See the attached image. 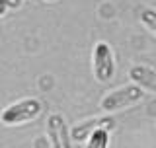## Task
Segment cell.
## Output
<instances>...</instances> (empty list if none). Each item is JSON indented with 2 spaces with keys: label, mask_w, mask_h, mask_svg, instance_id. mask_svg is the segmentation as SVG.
<instances>
[{
  "label": "cell",
  "mask_w": 156,
  "mask_h": 148,
  "mask_svg": "<svg viewBox=\"0 0 156 148\" xmlns=\"http://www.w3.org/2000/svg\"><path fill=\"white\" fill-rule=\"evenodd\" d=\"M140 19H143V23L150 29V31L156 29V12L154 10H150V8L143 10V12H140Z\"/></svg>",
  "instance_id": "cell-8"
},
{
  "label": "cell",
  "mask_w": 156,
  "mask_h": 148,
  "mask_svg": "<svg viewBox=\"0 0 156 148\" xmlns=\"http://www.w3.org/2000/svg\"><path fill=\"white\" fill-rule=\"evenodd\" d=\"M107 144H109V132L105 129H96L88 136L86 148H107Z\"/></svg>",
  "instance_id": "cell-7"
},
{
  "label": "cell",
  "mask_w": 156,
  "mask_h": 148,
  "mask_svg": "<svg viewBox=\"0 0 156 148\" xmlns=\"http://www.w3.org/2000/svg\"><path fill=\"white\" fill-rule=\"evenodd\" d=\"M47 135H49L51 148H72V140H70V132H68L66 121H65V117L58 115V113L49 115Z\"/></svg>",
  "instance_id": "cell-4"
},
{
  "label": "cell",
  "mask_w": 156,
  "mask_h": 148,
  "mask_svg": "<svg viewBox=\"0 0 156 148\" xmlns=\"http://www.w3.org/2000/svg\"><path fill=\"white\" fill-rule=\"evenodd\" d=\"M144 97V92L143 88L135 86V84H129V86H123V88H117L113 90L111 93H107V96L101 100V109L111 113V111H119L123 109V107H129L133 105V103L140 101Z\"/></svg>",
  "instance_id": "cell-2"
},
{
  "label": "cell",
  "mask_w": 156,
  "mask_h": 148,
  "mask_svg": "<svg viewBox=\"0 0 156 148\" xmlns=\"http://www.w3.org/2000/svg\"><path fill=\"white\" fill-rule=\"evenodd\" d=\"M43 111V103L35 100V97H26V100H20L12 105H8L6 109L0 113V121L4 125H22V123H27L31 119L41 115Z\"/></svg>",
  "instance_id": "cell-1"
},
{
  "label": "cell",
  "mask_w": 156,
  "mask_h": 148,
  "mask_svg": "<svg viewBox=\"0 0 156 148\" xmlns=\"http://www.w3.org/2000/svg\"><path fill=\"white\" fill-rule=\"evenodd\" d=\"M115 72L113 53L107 43H98L94 49V74L98 82H109Z\"/></svg>",
  "instance_id": "cell-3"
},
{
  "label": "cell",
  "mask_w": 156,
  "mask_h": 148,
  "mask_svg": "<svg viewBox=\"0 0 156 148\" xmlns=\"http://www.w3.org/2000/svg\"><path fill=\"white\" fill-rule=\"evenodd\" d=\"M129 76H131V80L135 82V86L144 88V90H148V92H156V72H154V68L136 65L129 70Z\"/></svg>",
  "instance_id": "cell-6"
},
{
  "label": "cell",
  "mask_w": 156,
  "mask_h": 148,
  "mask_svg": "<svg viewBox=\"0 0 156 148\" xmlns=\"http://www.w3.org/2000/svg\"><path fill=\"white\" fill-rule=\"evenodd\" d=\"M0 2H4V4H8L10 8H18L20 4H22V0H0Z\"/></svg>",
  "instance_id": "cell-9"
},
{
  "label": "cell",
  "mask_w": 156,
  "mask_h": 148,
  "mask_svg": "<svg viewBox=\"0 0 156 148\" xmlns=\"http://www.w3.org/2000/svg\"><path fill=\"white\" fill-rule=\"evenodd\" d=\"M113 125V119L111 117H94V119H88L80 125H76L74 129L70 131V140H84L92 135L96 129H105V127Z\"/></svg>",
  "instance_id": "cell-5"
}]
</instances>
